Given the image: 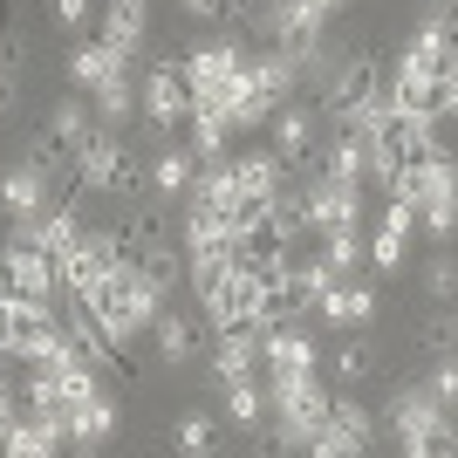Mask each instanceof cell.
Segmentation results:
<instances>
[{
	"label": "cell",
	"instance_id": "obj_13",
	"mask_svg": "<svg viewBox=\"0 0 458 458\" xmlns=\"http://www.w3.org/2000/svg\"><path fill=\"white\" fill-rule=\"evenodd\" d=\"M260 363H267V377H281V369H322V343L308 335V322H281V328H267Z\"/></svg>",
	"mask_w": 458,
	"mask_h": 458
},
{
	"label": "cell",
	"instance_id": "obj_32",
	"mask_svg": "<svg viewBox=\"0 0 458 458\" xmlns=\"http://www.w3.org/2000/svg\"><path fill=\"white\" fill-rule=\"evenodd\" d=\"M424 349H431V356H458V308L424 322Z\"/></svg>",
	"mask_w": 458,
	"mask_h": 458
},
{
	"label": "cell",
	"instance_id": "obj_23",
	"mask_svg": "<svg viewBox=\"0 0 458 458\" xmlns=\"http://www.w3.org/2000/svg\"><path fill=\"white\" fill-rule=\"evenodd\" d=\"M89 103H96V123H103V131H123V123L137 116V76H131V69H116Z\"/></svg>",
	"mask_w": 458,
	"mask_h": 458
},
{
	"label": "cell",
	"instance_id": "obj_31",
	"mask_svg": "<svg viewBox=\"0 0 458 458\" xmlns=\"http://www.w3.org/2000/svg\"><path fill=\"white\" fill-rule=\"evenodd\" d=\"M48 21H55L62 35H82L96 21V0H48Z\"/></svg>",
	"mask_w": 458,
	"mask_h": 458
},
{
	"label": "cell",
	"instance_id": "obj_30",
	"mask_svg": "<svg viewBox=\"0 0 458 458\" xmlns=\"http://www.w3.org/2000/svg\"><path fill=\"white\" fill-rule=\"evenodd\" d=\"M424 390H431L445 411H458V356H431V377H424Z\"/></svg>",
	"mask_w": 458,
	"mask_h": 458
},
{
	"label": "cell",
	"instance_id": "obj_34",
	"mask_svg": "<svg viewBox=\"0 0 458 458\" xmlns=\"http://www.w3.org/2000/svg\"><path fill=\"white\" fill-rule=\"evenodd\" d=\"M185 14L191 21H212V14H219V0H185Z\"/></svg>",
	"mask_w": 458,
	"mask_h": 458
},
{
	"label": "cell",
	"instance_id": "obj_12",
	"mask_svg": "<svg viewBox=\"0 0 458 458\" xmlns=\"http://www.w3.org/2000/svg\"><path fill=\"white\" fill-rule=\"evenodd\" d=\"M103 41H110L116 55H144V41H151V0H103Z\"/></svg>",
	"mask_w": 458,
	"mask_h": 458
},
{
	"label": "cell",
	"instance_id": "obj_28",
	"mask_svg": "<svg viewBox=\"0 0 458 458\" xmlns=\"http://www.w3.org/2000/svg\"><path fill=\"white\" fill-rule=\"evenodd\" d=\"M424 294H431V301H458V260L452 253H431V260H424Z\"/></svg>",
	"mask_w": 458,
	"mask_h": 458
},
{
	"label": "cell",
	"instance_id": "obj_20",
	"mask_svg": "<svg viewBox=\"0 0 458 458\" xmlns=\"http://www.w3.org/2000/svg\"><path fill=\"white\" fill-rule=\"evenodd\" d=\"M322 267L335 274V281H356V267H369V240H363V226H343V233H322Z\"/></svg>",
	"mask_w": 458,
	"mask_h": 458
},
{
	"label": "cell",
	"instance_id": "obj_7",
	"mask_svg": "<svg viewBox=\"0 0 458 458\" xmlns=\"http://www.w3.org/2000/svg\"><path fill=\"white\" fill-rule=\"evenodd\" d=\"M452 418H458V411H445V403L431 397L424 383H403L397 397L383 403V418H377V424L403 445V438H424V431H438V424H452Z\"/></svg>",
	"mask_w": 458,
	"mask_h": 458
},
{
	"label": "cell",
	"instance_id": "obj_38",
	"mask_svg": "<svg viewBox=\"0 0 458 458\" xmlns=\"http://www.w3.org/2000/svg\"><path fill=\"white\" fill-rule=\"evenodd\" d=\"M452 458H458V452H452Z\"/></svg>",
	"mask_w": 458,
	"mask_h": 458
},
{
	"label": "cell",
	"instance_id": "obj_17",
	"mask_svg": "<svg viewBox=\"0 0 458 458\" xmlns=\"http://www.w3.org/2000/svg\"><path fill=\"white\" fill-rule=\"evenodd\" d=\"M151 335H157V356H165V363H199V356H206V328H199V315H185V308H165Z\"/></svg>",
	"mask_w": 458,
	"mask_h": 458
},
{
	"label": "cell",
	"instance_id": "obj_33",
	"mask_svg": "<svg viewBox=\"0 0 458 458\" xmlns=\"http://www.w3.org/2000/svg\"><path fill=\"white\" fill-rule=\"evenodd\" d=\"M14 55H21V41L7 35V48H0V116L14 110V89H21V82H14Z\"/></svg>",
	"mask_w": 458,
	"mask_h": 458
},
{
	"label": "cell",
	"instance_id": "obj_4",
	"mask_svg": "<svg viewBox=\"0 0 458 458\" xmlns=\"http://www.w3.org/2000/svg\"><path fill=\"white\" fill-rule=\"evenodd\" d=\"M322 110H308V103H281V110L267 116V137H274V151L287 157V172L301 178L315 172V157H322Z\"/></svg>",
	"mask_w": 458,
	"mask_h": 458
},
{
	"label": "cell",
	"instance_id": "obj_10",
	"mask_svg": "<svg viewBox=\"0 0 458 458\" xmlns=\"http://www.w3.org/2000/svg\"><path fill=\"white\" fill-rule=\"evenodd\" d=\"M260 343H267V328H260V322L219 328V335H212V383H233V377H267V363H260Z\"/></svg>",
	"mask_w": 458,
	"mask_h": 458
},
{
	"label": "cell",
	"instance_id": "obj_8",
	"mask_svg": "<svg viewBox=\"0 0 458 458\" xmlns=\"http://www.w3.org/2000/svg\"><path fill=\"white\" fill-rule=\"evenodd\" d=\"M48 206H55V178L41 172L35 157H14V165L0 172V212L21 226V219H41Z\"/></svg>",
	"mask_w": 458,
	"mask_h": 458
},
{
	"label": "cell",
	"instance_id": "obj_11",
	"mask_svg": "<svg viewBox=\"0 0 458 458\" xmlns=\"http://www.w3.org/2000/svg\"><path fill=\"white\" fill-rule=\"evenodd\" d=\"M191 178H199V157H191L185 144H172V137H165L157 157L144 165V191L165 199V206H185V199H191Z\"/></svg>",
	"mask_w": 458,
	"mask_h": 458
},
{
	"label": "cell",
	"instance_id": "obj_16",
	"mask_svg": "<svg viewBox=\"0 0 458 458\" xmlns=\"http://www.w3.org/2000/svg\"><path fill=\"white\" fill-rule=\"evenodd\" d=\"M233 178H240V191H247L253 206H267L294 172H287V157L274 151V144H260V151H240V157H233Z\"/></svg>",
	"mask_w": 458,
	"mask_h": 458
},
{
	"label": "cell",
	"instance_id": "obj_22",
	"mask_svg": "<svg viewBox=\"0 0 458 458\" xmlns=\"http://www.w3.org/2000/svg\"><path fill=\"white\" fill-rule=\"evenodd\" d=\"M219 418L260 424V418H267V377H233V383H219Z\"/></svg>",
	"mask_w": 458,
	"mask_h": 458
},
{
	"label": "cell",
	"instance_id": "obj_35",
	"mask_svg": "<svg viewBox=\"0 0 458 458\" xmlns=\"http://www.w3.org/2000/svg\"><path fill=\"white\" fill-rule=\"evenodd\" d=\"M322 7H328V14H343V7H356V0H322Z\"/></svg>",
	"mask_w": 458,
	"mask_h": 458
},
{
	"label": "cell",
	"instance_id": "obj_2",
	"mask_svg": "<svg viewBox=\"0 0 458 458\" xmlns=\"http://www.w3.org/2000/svg\"><path fill=\"white\" fill-rule=\"evenodd\" d=\"M411 206H418V233H431L438 247H452L458 233V157H431V165H411Z\"/></svg>",
	"mask_w": 458,
	"mask_h": 458
},
{
	"label": "cell",
	"instance_id": "obj_18",
	"mask_svg": "<svg viewBox=\"0 0 458 458\" xmlns=\"http://www.w3.org/2000/svg\"><path fill=\"white\" fill-rule=\"evenodd\" d=\"M116 431V397L110 390H96V397H82L76 411H69V445H89V452H103Z\"/></svg>",
	"mask_w": 458,
	"mask_h": 458
},
{
	"label": "cell",
	"instance_id": "obj_27",
	"mask_svg": "<svg viewBox=\"0 0 458 458\" xmlns=\"http://www.w3.org/2000/svg\"><path fill=\"white\" fill-rule=\"evenodd\" d=\"M411 240H418V233L377 226V233H369V274H397L403 260H411Z\"/></svg>",
	"mask_w": 458,
	"mask_h": 458
},
{
	"label": "cell",
	"instance_id": "obj_15",
	"mask_svg": "<svg viewBox=\"0 0 458 458\" xmlns=\"http://www.w3.org/2000/svg\"><path fill=\"white\" fill-rule=\"evenodd\" d=\"M116 69H131V55H116L103 35H96V41H76V48H69V89H76V96H96L103 82L116 76Z\"/></svg>",
	"mask_w": 458,
	"mask_h": 458
},
{
	"label": "cell",
	"instance_id": "obj_5",
	"mask_svg": "<svg viewBox=\"0 0 458 458\" xmlns=\"http://www.w3.org/2000/svg\"><path fill=\"white\" fill-rule=\"evenodd\" d=\"M0 267H7L14 301H41V308H55V301H62V267H55L41 247H28V240H7V247H0Z\"/></svg>",
	"mask_w": 458,
	"mask_h": 458
},
{
	"label": "cell",
	"instance_id": "obj_37",
	"mask_svg": "<svg viewBox=\"0 0 458 458\" xmlns=\"http://www.w3.org/2000/svg\"><path fill=\"white\" fill-rule=\"evenodd\" d=\"M0 48H7V35H0Z\"/></svg>",
	"mask_w": 458,
	"mask_h": 458
},
{
	"label": "cell",
	"instance_id": "obj_14",
	"mask_svg": "<svg viewBox=\"0 0 458 458\" xmlns=\"http://www.w3.org/2000/svg\"><path fill=\"white\" fill-rule=\"evenodd\" d=\"M315 315H322L328 328H369L377 322V287L369 281H335L322 301H315Z\"/></svg>",
	"mask_w": 458,
	"mask_h": 458
},
{
	"label": "cell",
	"instance_id": "obj_21",
	"mask_svg": "<svg viewBox=\"0 0 458 458\" xmlns=\"http://www.w3.org/2000/svg\"><path fill=\"white\" fill-rule=\"evenodd\" d=\"M48 131H55L62 144H69V151L82 157V144L96 137V103H89V96H76V89H69V96L55 103V110H48Z\"/></svg>",
	"mask_w": 458,
	"mask_h": 458
},
{
	"label": "cell",
	"instance_id": "obj_25",
	"mask_svg": "<svg viewBox=\"0 0 458 458\" xmlns=\"http://www.w3.org/2000/svg\"><path fill=\"white\" fill-rule=\"evenodd\" d=\"M328 424H335L343 438H356L363 452H369V438L383 431V424H377V411H369V403L356 397V390H335V397H328Z\"/></svg>",
	"mask_w": 458,
	"mask_h": 458
},
{
	"label": "cell",
	"instance_id": "obj_36",
	"mask_svg": "<svg viewBox=\"0 0 458 458\" xmlns=\"http://www.w3.org/2000/svg\"><path fill=\"white\" fill-rule=\"evenodd\" d=\"M219 7H240V0H219Z\"/></svg>",
	"mask_w": 458,
	"mask_h": 458
},
{
	"label": "cell",
	"instance_id": "obj_26",
	"mask_svg": "<svg viewBox=\"0 0 458 458\" xmlns=\"http://www.w3.org/2000/svg\"><path fill=\"white\" fill-rule=\"evenodd\" d=\"M377 377V356H369V343H343L335 349V363H328V383L335 390H356V383Z\"/></svg>",
	"mask_w": 458,
	"mask_h": 458
},
{
	"label": "cell",
	"instance_id": "obj_3",
	"mask_svg": "<svg viewBox=\"0 0 458 458\" xmlns=\"http://www.w3.org/2000/svg\"><path fill=\"white\" fill-rule=\"evenodd\" d=\"M137 110H144V123H151L157 137H172L191 116V82H185V69H178V55H157L151 69L137 76Z\"/></svg>",
	"mask_w": 458,
	"mask_h": 458
},
{
	"label": "cell",
	"instance_id": "obj_29",
	"mask_svg": "<svg viewBox=\"0 0 458 458\" xmlns=\"http://www.w3.org/2000/svg\"><path fill=\"white\" fill-rule=\"evenodd\" d=\"M301 458H363V445H356V438H343L335 424H322V431H315V438L301 445Z\"/></svg>",
	"mask_w": 458,
	"mask_h": 458
},
{
	"label": "cell",
	"instance_id": "obj_19",
	"mask_svg": "<svg viewBox=\"0 0 458 458\" xmlns=\"http://www.w3.org/2000/svg\"><path fill=\"white\" fill-rule=\"evenodd\" d=\"M247 76H253V89L267 96L274 110H281L287 96L301 89V69H294V62H287V55H281V48H260V55H253V62H247Z\"/></svg>",
	"mask_w": 458,
	"mask_h": 458
},
{
	"label": "cell",
	"instance_id": "obj_1",
	"mask_svg": "<svg viewBox=\"0 0 458 458\" xmlns=\"http://www.w3.org/2000/svg\"><path fill=\"white\" fill-rule=\"evenodd\" d=\"M328 397H335V383H328L322 369H281V377H267L274 438H281L287 452H301V445L328 424Z\"/></svg>",
	"mask_w": 458,
	"mask_h": 458
},
{
	"label": "cell",
	"instance_id": "obj_24",
	"mask_svg": "<svg viewBox=\"0 0 458 458\" xmlns=\"http://www.w3.org/2000/svg\"><path fill=\"white\" fill-rule=\"evenodd\" d=\"M172 445H178V458H219V418L212 411H178Z\"/></svg>",
	"mask_w": 458,
	"mask_h": 458
},
{
	"label": "cell",
	"instance_id": "obj_6",
	"mask_svg": "<svg viewBox=\"0 0 458 458\" xmlns=\"http://www.w3.org/2000/svg\"><path fill=\"white\" fill-rule=\"evenodd\" d=\"M301 199H308V226H315V240H322V233H343V226H363V185H343V178L308 172Z\"/></svg>",
	"mask_w": 458,
	"mask_h": 458
},
{
	"label": "cell",
	"instance_id": "obj_9",
	"mask_svg": "<svg viewBox=\"0 0 458 458\" xmlns=\"http://www.w3.org/2000/svg\"><path fill=\"white\" fill-rule=\"evenodd\" d=\"M116 267H123V253H116V226H89V233H82V247L62 260V287H69V294H89V287L110 281Z\"/></svg>",
	"mask_w": 458,
	"mask_h": 458
}]
</instances>
